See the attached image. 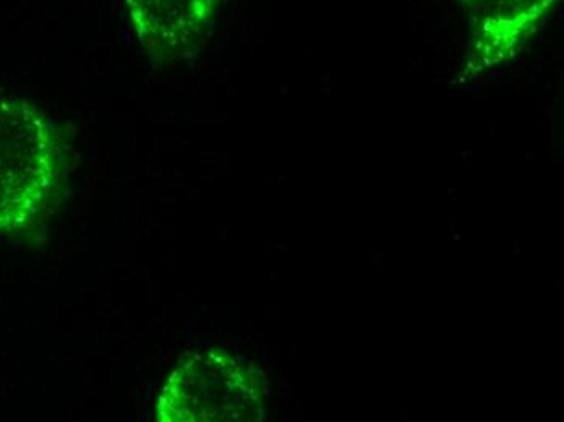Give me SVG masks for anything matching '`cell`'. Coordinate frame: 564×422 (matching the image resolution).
Wrapping results in <instances>:
<instances>
[{
    "mask_svg": "<svg viewBox=\"0 0 564 422\" xmlns=\"http://www.w3.org/2000/svg\"><path fill=\"white\" fill-rule=\"evenodd\" d=\"M58 177L54 123L23 99L0 98V232L29 228L53 197Z\"/></svg>",
    "mask_w": 564,
    "mask_h": 422,
    "instance_id": "cell-1",
    "label": "cell"
},
{
    "mask_svg": "<svg viewBox=\"0 0 564 422\" xmlns=\"http://www.w3.org/2000/svg\"><path fill=\"white\" fill-rule=\"evenodd\" d=\"M264 398L267 383L254 364L226 349H205L172 370L158 394L154 420L261 421Z\"/></svg>",
    "mask_w": 564,
    "mask_h": 422,
    "instance_id": "cell-2",
    "label": "cell"
},
{
    "mask_svg": "<svg viewBox=\"0 0 564 422\" xmlns=\"http://www.w3.org/2000/svg\"><path fill=\"white\" fill-rule=\"evenodd\" d=\"M469 13L470 74L511 59L556 0H459Z\"/></svg>",
    "mask_w": 564,
    "mask_h": 422,
    "instance_id": "cell-3",
    "label": "cell"
},
{
    "mask_svg": "<svg viewBox=\"0 0 564 422\" xmlns=\"http://www.w3.org/2000/svg\"><path fill=\"white\" fill-rule=\"evenodd\" d=\"M219 0H126L141 46L167 56L191 47L212 23Z\"/></svg>",
    "mask_w": 564,
    "mask_h": 422,
    "instance_id": "cell-4",
    "label": "cell"
}]
</instances>
